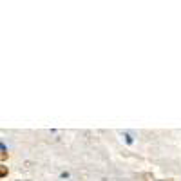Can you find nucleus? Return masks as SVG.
<instances>
[{"mask_svg":"<svg viewBox=\"0 0 181 181\" xmlns=\"http://www.w3.org/2000/svg\"><path fill=\"white\" fill-rule=\"evenodd\" d=\"M4 176H7V167L0 165V178H4Z\"/></svg>","mask_w":181,"mask_h":181,"instance_id":"obj_1","label":"nucleus"}]
</instances>
